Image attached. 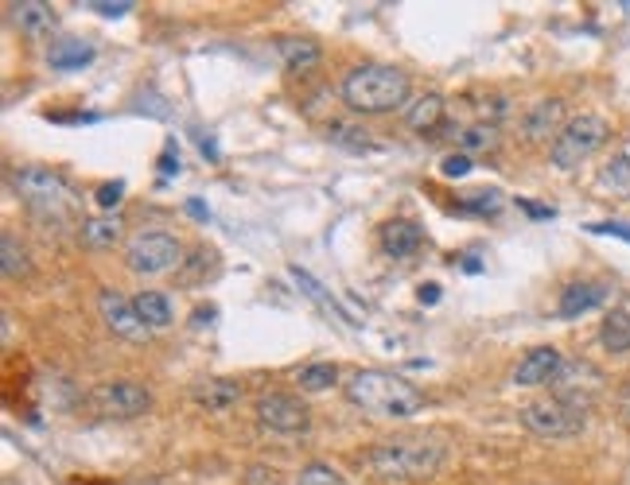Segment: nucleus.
<instances>
[{
	"label": "nucleus",
	"instance_id": "nucleus-1",
	"mask_svg": "<svg viewBox=\"0 0 630 485\" xmlns=\"http://www.w3.org/2000/svg\"><path fill=\"white\" fill-rule=\"evenodd\" d=\"M346 400L355 408H362L366 415L378 420H413L425 412V397L417 385H408L405 377L385 369H358L346 380Z\"/></svg>",
	"mask_w": 630,
	"mask_h": 485
},
{
	"label": "nucleus",
	"instance_id": "nucleus-23",
	"mask_svg": "<svg viewBox=\"0 0 630 485\" xmlns=\"http://www.w3.org/2000/svg\"><path fill=\"white\" fill-rule=\"evenodd\" d=\"M599 186L615 198H630V156H611L599 171Z\"/></svg>",
	"mask_w": 630,
	"mask_h": 485
},
{
	"label": "nucleus",
	"instance_id": "nucleus-4",
	"mask_svg": "<svg viewBox=\"0 0 630 485\" xmlns=\"http://www.w3.org/2000/svg\"><path fill=\"white\" fill-rule=\"evenodd\" d=\"M12 186H16V194L24 198L32 210L39 214V218H67V214L74 210V198H71V186H67V179L59 175V171H47V168H24L12 175Z\"/></svg>",
	"mask_w": 630,
	"mask_h": 485
},
{
	"label": "nucleus",
	"instance_id": "nucleus-10",
	"mask_svg": "<svg viewBox=\"0 0 630 485\" xmlns=\"http://www.w3.org/2000/svg\"><path fill=\"white\" fill-rule=\"evenodd\" d=\"M98 307H102V318H106V327L114 330V335L133 338V342H141V338H148V327H144V318L136 315V303H133V300H124L121 291L102 288Z\"/></svg>",
	"mask_w": 630,
	"mask_h": 485
},
{
	"label": "nucleus",
	"instance_id": "nucleus-7",
	"mask_svg": "<svg viewBox=\"0 0 630 485\" xmlns=\"http://www.w3.org/2000/svg\"><path fill=\"white\" fill-rule=\"evenodd\" d=\"M124 265L133 268L136 276H164L183 265V245H179L171 233H161V230L136 233V238L124 245Z\"/></svg>",
	"mask_w": 630,
	"mask_h": 485
},
{
	"label": "nucleus",
	"instance_id": "nucleus-19",
	"mask_svg": "<svg viewBox=\"0 0 630 485\" xmlns=\"http://www.w3.org/2000/svg\"><path fill=\"white\" fill-rule=\"evenodd\" d=\"M47 59H51L55 71H82L86 62H94V47H90L86 39L67 36V39H55Z\"/></svg>",
	"mask_w": 630,
	"mask_h": 485
},
{
	"label": "nucleus",
	"instance_id": "nucleus-27",
	"mask_svg": "<svg viewBox=\"0 0 630 485\" xmlns=\"http://www.w3.org/2000/svg\"><path fill=\"white\" fill-rule=\"evenodd\" d=\"M296 485H346V482L328 462H308V466L300 470V477H296Z\"/></svg>",
	"mask_w": 630,
	"mask_h": 485
},
{
	"label": "nucleus",
	"instance_id": "nucleus-2",
	"mask_svg": "<svg viewBox=\"0 0 630 485\" xmlns=\"http://www.w3.org/2000/svg\"><path fill=\"white\" fill-rule=\"evenodd\" d=\"M448 442L440 435H393V439L373 442L366 462L373 474L390 477V482H413V477H428L444 466Z\"/></svg>",
	"mask_w": 630,
	"mask_h": 485
},
{
	"label": "nucleus",
	"instance_id": "nucleus-35",
	"mask_svg": "<svg viewBox=\"0 0 630 485\" xmlns=\"http://www.w3.org/2000/svg\"><path fill=\"white\" fill-rule=\"evenodd\" d=\"M161 168H164V171H179V151H176V144H168V156H164Z\"/></svg>",
	"mask_w": 630,
	"mask_h": 485
},
{
	"label": "nucleus",
	"instance_id": "nucleus-37",
	"mask_svg": "<svg viewBox=\"0 0 630 485\" xmlns=\"http://www.w3.org/2000/svg\"><path fill=\"white\" fill-rule=\"evenodd\" d=\"M440 300V288H436V283H425V288H420V303H436Z\"/></svg>",
	"mask_w": 630,
	"mask_h": 485
},
{
	"label": "nucleus",
	"instance_id": "nucleus-14",
	"mask_svg": "<svg viewBox=\"0 0 630 485\" xmlns=\"http://www.w3.org/2000/svg\"><path fill=\"white\" fill-rule=\"evenodd\" d=\"M420 245H425V233H420L417 221L393 218L382 226V248H385V256H393V260H408Z\"/></svg>",
	"mask_w": 630,
	"mask_h": 485
},
{
	"label": "nucleus",
	"instance_id": "nucleus-38",
	"mask_svg": "<svg viewBox=\"0 0 630 485\" xmlns=\"http://www.w3.org/2000/svg\"><path fill=\"white\" fill-rule=\"evenodd\" d=\"M187 214H191V218H199V221H206V218H211V210H206L203 203H187Z\"/></svg>",
	"mask_w": 630,
	"mask_h": 485
},
{
	"label": "nucleus",
	"instance_id": "nucleus-20",
	"mask_svg": "<svg viewBox=\"0 0 630 485\" xmlns=\"http://www.w3.org/2000/svg\"><path fill=\"white\" fill-rule=\"evenodd\" d=\"M86 248H114L121 241V221L117 218H86L79 230Z\"/></svg>",
	"mask_w": 630,
	"mask_h": 485
},
{
	"label": "nucleus",
	"instance_id": "nucleus-29",
	"mask_svg": "<svg viewBox=\"0 0 630 485\" xmlns=\"http://www.w3.org/2000/svg\"><path fill=\"white\" fill-rule=\"evenodd\" d=\"M82 9L98 12V16H106V20H121V16L133 12V4H129V0H114V4H109V0H86Z\"/></svg>",
	"mask_w": 630,
	"mask_h": 485
},
{
	"label": "nucleus",
	"instance_id": "nucleus-21",
	"mask_svg": "<svg viewBox=\"0 0 630 485\" xmlns=\"http://www.w3.org/2000/svg\"><path fill=\"white\" fill-rule=\"evenodd\" d=\"M133 303H136V315L144 318V327L148 330H161L171 323V300L161 295V291H141Z\"/></svg>",
	"mask_w": 630,
	"mask_h": 485
},
{
	"label": "nucleus",
	"instance_id": "nucleus-25",
	"mask_svg": "<svg viewBox=\"0 0 630 485\" xmlns=\"http://www.w3.org/2000/svg\"><path fill=\"white\" fill-rule=\"evenodd\" d=\"M335 377H338L335 365H331V362H316V365H304L296 380H300L304 392H323V388L335 385Z\"/></svg>",
	"mask_w": 630,
	"mask_h": 485
},
{
	"label": "nucleus",
	"instance_id": "nucleus-5",
	"mask_svg": "<svg viewBox=\"0 0 630 485\" xmlns=\"http://www.w3.org/2000/svg\"><path fill=\"white\" fill-rule=\"evenodd\" d=\"M604 141H607V121H604V117H595V113L572 117V121L560 129L557 141H552V151H549L552 168H560V171L580 168L587 156H595V151L604 148Z\"/></svg>",
	"mask_w": 630,
	"mask_h": 485
},
{
	"label": "nucleus",
	"instance_id": "nucleus-12",
	"mask_svg": "<svg viewBox=\"0 0 630 485\" xmlns=\"http://www.w3.org/2000/svg\"><path fill=\"white\" fill-rule=\"evenodd\" d=\"M560 365H564L560 350H552V345H537V350H530L522 362L514 365V385H522V388L552 385V377L560 373Z\"/></svg>",
	"mask_w": 630,
	"mask_h": 485
},
{
	"label": "nucleus",
	"instance_id": "nucleus-22",
	"mask_svg": "<svg viewBox=\"0 0 630 485\" xmlns=\"http://www.w3.org/2000/svg\"><path fill=\"white\" fill-rule=\"evenodd\" d=\"M599 342H604V350L611 353H627L630 350V311H611V315L604 318V327H599Z\"/></svg>",
	"mask_w": 630,
	"mask_h": 485
},
{
	"label": "nucleus",
	"instance_id": "nucleus-17",
	"mask_svg": "<svg viewBox=\"0 0 630 485\" xmlns=\"http://www.w3.org/2000/svg\"><path fill=\"white\" fill-rule=\"evenodd\" d=\"M444 117H448V101L440 94L417 97V101L405 109V124L413 133H436V129L444 124Z\"/></svg>",
	"mask_w": 630,
	"mask_h": 485
},
{
	"label": "nucleus",
	"instance_id": "nucleus-8",
	"mask_svg": "<svg viewBox=\"0 0 630 485\" xmlns=\"http://www.w3.org/2000/svg\"><path fill=\"white\" fill-rule=\"evenodd\" d=\"M90 408L106 420H136L152 408V392L136 380H106L90 392Z\"/></svg>",
	"mask_w": 630,
	"mask_h": 485
},
{
	"label": "nucleus",
	"instance_id": "nucleus-11",
	"mask_svg": "<svg viewBox=\"0 0 630 485\" xmlns=\"http://www.w3.org/2000/svg\"><path fill=\"white\" fill-rule=\"evenodd\" d=\"M564 101L560 97H545V101H533V109L525 113V121H522V136L530 144H537V141H557L560 136V129H564Z\"/></svg>",
	"mask_w": 630,
	"mask_h": 485
},
{
	"label": "nucleus",
	"instance_id": "nucleus-6",
	"mask_svg": "<svg viewBox=\"0 0 630 485\" xmlns=\"http://www.w3.org/2000/svg\"><path fill=\"white\" fill-rule=\"evenodd\" d=\"M587 408H576L569 400L549 397V400H537V404H525L522 408V424L525 432L542 435V439H576L580 432L587 427Z\"/></svg>",
	"mask_w": 630,
	"mask_h": 485
},
{
	"label": "nucleus",
	"instance_id": "nucleus-34",
	"mask_svg": "<svg viewBox=\"0 0 630 485\" xmlns=\"http://www.w3.org/2000/svg\"><path fill=\"white\" fill-rule=\"evenodd\" d=\"M619 415H622V420H627V424H630V380L619 388Z\"/></svg>",
	"mask_w": 630,
	"mask_h": 485
},
{
	"label": "nucleus",
	"instance_id": "nucleus-18",
	"mask_svg": "<svg viewBox=\"0 0 630 485\" xmlns=\"http://www.w3.org/2000/svg\"><path fill=\"white\" fill-rule=\"evenodd\" d=\"M276 54H281V62H285L288 71H311V66H320V59H323L316 39H296V36L281 39V44H276Z\"/></svg>",
	"mask_w": 630,
	"mask_h": 485
},
{
	"label": "nucleus",
	"instance_id": "nucleus-32",
	"mask_svg": "<svg viewBox=\"0 0 630 485\" xmlns=\"http://www.w3.org/2000/svg\"><path fill=\"white\" fill-rule=\"evenodd\" d=\"M124 198V183H106V186H98V206H117Z\"/></svg>",
	"mask_w": 630,
	"mask_h": 485
},
{
	"label": "nucleus",
	"instance_id": "nucleus-16",
	"mask_svg": "<svg viewBox=\"0 0 630 485\" xmlns=\"http://www.w3.org/2000/svg\"><path fill=\"white\" fill-rule=\"evenodd\" d=\"M604 300H607L604 283H569V288L560 291L557 315L560 318H580V315H587V311L599 307Z\"/></svg>",
	"mask_w": 630,
	"mask_h": 485
},
{
	"label": "nucleus",
	"instance_id": "nucleus-24",
	"mask_svg": "<svg viewBox=\"0 0 630 485\" xmlns=\"http://www.w3.org/2000/svg\"><path fill=\"white\" fill-rule=\"evenodd\" d=\"M0 268H4V276H9V280H20V276H27V253H24V245H20L16 238H12V233H4V238H0Z\"/></svg>",
	"mask_w": 630,
	"mask_h": 485
},
{
	"label": "nucleus",
	"instance_id": "nucleus-28",
	"mask_svg": "<svg viewBox=\"0 0 630 485\" xmlns=\"http://www.w3.org/2000/svg\"><path fill=\"white\" fill-rule=\"evenodd\" d=\"M463 214H498L502 210V194L498 191H475L460 203Z\"/></svg>",
	"mask_w": 630,
	"mask_h": 485
},
{
	"label": "nucleus",
	"instance_id": "nucleus-31",
	"mask_svg": "<svg viewBox=\"0 0 630 485\" xmlns=\"http://www.w3.org/2000/svg\"><path fill=\"white\" fill-rule=\"evenodd\" d=\"M592 233H607V238H619V241H630V221H595L587 226Z\"/></svg>",
	"mask_w": 630,
	"mask_h": 485
},
{
	"label": "nucleus",
	"instance_id": "nucleus-30",
	"mask_svg": "<svg viewBox=\"0 0 630 485\" xmlns=\"http://www.w3.org/2000/svg\"><path fill=\"white\" fill-rule=\"evenodd\" d=\"M471 168H475V163H471V156H467V151H460V156H448L444 163H440V175H448V179H463Z\"/></svg>",
	"mask_w": 630,
	"mask_h": 485
},
{
	"label": "nucleus",
	"instance_id": "nucleus-9",
	"mask_svg": "<svg viewBox=\"0 0 630 485\" xmlns=\"http://www.w3.org/2000/svg\"><path fill=\"white\" fill-rule=\"evenodd\" d=\"M258 420L269 427V432L296 435L308 427L311 415L293 392H265V397H258Z\"/></svg>",
	"mask_w": 630,
	"mask_h": 485
},
{
	"label": "nucleus",
	"instance_id": "nucleus-36",
	"mask_svg": "<svg viewBox=\"0 0 630 485\" xmlns=\"http://www.w3.org/2000/svg\"><path fill=\"white\" fill-rule=\"evenodd\" d=\"M522 210L530 214V218H552L549 206H533V203H522Z\"/></svg>",
	"mask_w": 630,
	"mask_h": 485
},
{
	"label": "nucleus",
	"instance_id": "nucleus-33",
	"mask_svg": "<svg viewBox=\"0 0 630 485\" xmlns=\"http://www.w3.org/2000/svg\"><path fill=\"white\" fill-rule=\"evenodd\" d=\"M246 485H281V477H276V470H265V466H253L246 477Z\"/></svg>",
	"mask_w": 630,
	"mask_h": 485
},
{
	"label": "nucleus",
	"instance_id": "nucleus-15",
	"mask_svg": "<svg viewBox=\"0 0 630 485\" xmlns=\"http://www.w3.org/2000/svg\"><path fill=\"white\" fill-rule=\"evenodd\" d=\"M12 24L20 27V36L44 39V36H51L55 12H51V4H44V0H20V4H12Z\"/></svg>",
	"mask_w": 630,
	"mask_h": 485
},
{
	"label": "nucleus",
	"instance_id": "nucleus-26",
	"mask_svg": "<svg viewBox=\"0 0 630 485\" xmlns=\"http://www.w3.org/2000/svg\"><path fill=\"white\" fill-rule=\"evenodd\" d=\"M460 144H463L467 151H490V148H498L495 124H471V129H463V133H460Z\"/></svg>",
	"mask_w": 630,
	"mask_h": 485
},
{
	"label": "nucleus",
	"instance_id": "nucleus-3",
	"mask_svg": "<svg viewBox=\"0 0 630 485\" xmlns=\"http://www.w3.org/2000/svg\"><path fill=\"white\" fill-rule=\"evenodd\" d=\"M343 101L355 113H393L408 101V74L385 62H362L343 78Z\"/></svg>",
	"mask_w": 630,
	"mask_h": 485
},
{
	"label": "nucleus",
	"instance_id": "nucleus-13",
	"mask_svg": "<svg viewBox=\"0 0 630 485\" xmlns=\"http://www.w3.org/2000/svg\"><path fill=\"white\" fill-rule=\"evenodd\" d=\"M191 400H195L199 408H206V412L223 415V412H230V408L241 400V385H238V380H230V377L199 380V385L191 388Z\"/></svg>",
	"mask_w": 630,
	"mask_h": 485
},
{
	"label": "nucleus",
	"instance_id": "nucleus-39",
	"mask_svg": "<svg viewBox=\"0 0 630 485\" xmlns=\"http://www.w3.org/2000/svg\"><path fill=\"white\" fill-rule=\"evenodd\" d=\"M211 318H214V307H199L195 311V323H211Z\"/></svg>",
	"mask_w": 630,
	"mask_h": 485
}]
</instances>
